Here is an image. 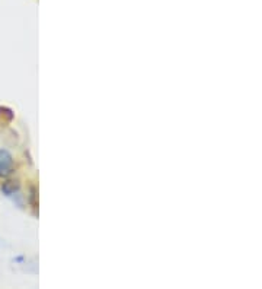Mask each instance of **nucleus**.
Listing matches in <instances>:
<instances>
[{"instance_id":"f257e3e1","label":"nucleus","mask_w":262,"mask_h":289,"mask_svg":"<svg viewBox=\"0 0 262 289\" xmlns=\"http://www.w3.org/2000/svg\"><path fill=\"white\" fill-rule=\"evenodd\" d=\"M13 171V156L8 149H0V177H8Z\"/></svg>"},{"instance_id":"f03ea898","label":"nucleus","mask_w":262,"mask_h":289,"mask_svg":"<svg viewBox=\"0 0 262 289\" xmlns=\"http://www.w3.org/2000/svg\"><path fill=\"white\" fill-rule=\"evenodd\" d=\"M18 192H19V183L18 181H6L2 185V193L8 197H12Z\"/></svg>"}]
</instances>
